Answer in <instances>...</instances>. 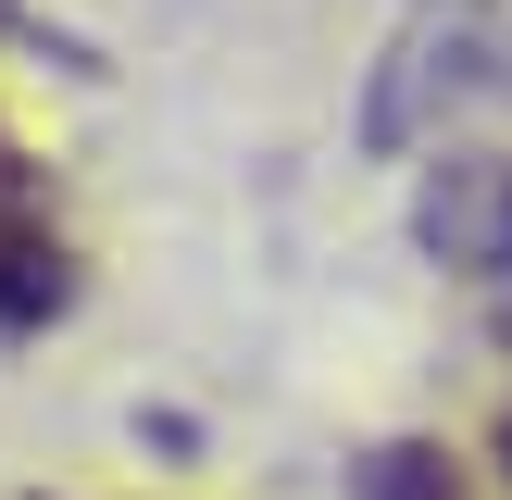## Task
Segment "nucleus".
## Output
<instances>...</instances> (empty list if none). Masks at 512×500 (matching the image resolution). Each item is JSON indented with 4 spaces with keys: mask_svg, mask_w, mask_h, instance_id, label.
<instances>
[{
    "mask_svg": "<svg viewBox=\"0 0 512 500\" xmlns=\"http://www.w3.org/2000/svg\"><path fill=\"white\" fill-rule=\"evenodd\" d=\"M413 238L475 288L488 338L512 350V163H500V150H438L425 188H413Z\"/></svg>",
    "mask_w": 512,
    "mask_h": 500,
    "instance_id": "f257e3e1",
    "label": "nucleus"
},
{
    "mask_svg": "<svg viewBox=\"0 0 512 500\" xmlns=\"http://www.w3.org/2000/svg\"><path fill=\"white\" fill-rule=\"evenodd\" d=\"M75 313V250L25 213V188H0V338H38Z\"/></svg>",
    "mask_w": 512,
    "mask_h": 500,
    "instance_id": "f03ea898",
    "label": "nucleus"
},
{
    "mask_svg": "<svg viewBox=\"0 0 512 500\" xmlns=\"http://www.w3.org/2000/svg\"><path fill=\"white\" fill-rule=\"evenodd\" d=\"M363 500H463V488H450L438 450H375V463H363Z\"/></svg>",
    "mask_w": 512,
    "mask_h": 500,
    "instance_id": "7ed1b4c3",
    "label": "nucleus"
},
{
    "mask_svg": "<svg viewBox=\"0 0 512 500\" xmlns=\"http://www.w3.org/2000/svg\"><path fill=\"white\" fill-rule=\"evenodd\" d=\"M0 188H25V150H13V138H0Z\"/></svg>",
    "mask_w": 512,
    "mask_h": 500,
    "instance_id": "20e7f679",
    "label": "nucleus"
},
{
    "mask_svg": "<svg viewBox=\"0 0 512 500\" xmlns=\"http://www.w3.org/2000/svg\"><path fill=\"white\" fill-rule=\"evenodd\" d=\"M0 38H25V13H13V0H0Z\"/></svg>",
    "mask_w": 512,
    "mask_h": 500,
    "instance_id": "39448f33",
    "label": "nucleus"
},
{
    "mask_svg": "<svg viewBox=\"0 0 512 500\" xmlns=\"http://www.w3.org/2000/svg\"><path fill=\"white\" fill-rule=\"evenodd\" d=\"M500 475H512V425H500Z\"/></svg>",
    "mask_w": 512,
    "mask_h": 500,
    "instance_id": "423d86ee",
    "label": "nucleus"
},
{
    "mask_svg": "<svg viewBox=\"0 0 512 500\" xmlns=\"http://www.w3.org/2000/svg\"><path fill=\"white\" fill-rule=\"evenodd\" d=\"M450 13H475V0H450Z\"/></svg>",
    "mask_w": 512,
    "mask_h": 500,
    "instance_id": "0eeeda50",
    "label": "nucleus"
}]
</instances>
